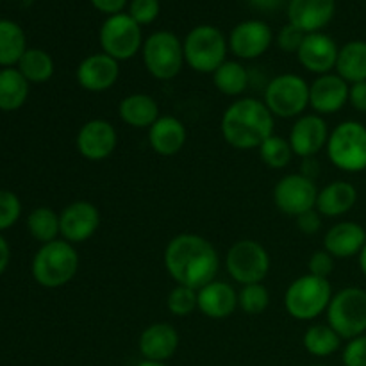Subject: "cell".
Listing matches in <instances>:
<instances>
[{
    "label": "cell",
    "instance_id": "6da1fadb",
    "mask_svg": "<svg viewBox=\"0 0 366 366\" xmlns=\"http://www.w3.org/2000/svg\"><path fill=\"white\" fill-rule=\"evenodd\" d=\"M163 264L175 285L200 290L217 279L220 256L209 239L193 232H182L164 247Z\"/></svg>",
    "mask_w": 366,
    "mask_h": 366
},
{
    "label": "cell",
    "instance_id": "7a4b0ae2",
    "mask_svg": "<svg viewBox=\"0 0 366 366\" xmlns=\"http://www.w3.org/2000/svg\"><path fill=\"white\" fill-rule=\"evenodd\" d=\"M275 117L263 100L245 97L229 104L220 118V132L229 147L238 150L259 149L274 134Z\"/></svg>",
    "mask_w": 366,
    "mask_h": 366
},
{
    "label": "cell",
    "instance_id": "3957f363",
    "mask_svg": "<svg viewBox=\"0 0 366 366\" xmlns=\"http://www.w3.org/2000/svg\"><path fill=\"white\" fill-rule=\"evenodd\" d=\"M79 252L75 245L56 239L39 247L32 259V277L49 290L63 288L77 275Z\"/></svg>",
    "mask_w": 366,
    "mask_h": 366
},
{
    "label": "cell",
    "instance_id": "277c9868",
    "mask_svg": "<svg viewBox=\"0 0 366 366\" xmlns=\"http://www.w3.org/2000/svg\"><path fill=\"white\" fill-rule=\"evenodd\" d=\"M332 295L329 279L311 274L300 275L286 288L285 310L295 320H315L327 311Z\"/></svg>",
    "mask_w": 366,
    "mask_h": 366
},
{
    "label": "cell",
    "instance_id": "5b68a950",
    "mask_svg": "<svg viewBox=\"0 0 366 366\" xmlns=\"http://www.w3.org/2000/svg\"><path fill=\"white\" fill-rule=\"evenodd\" d=\"M327 157L338 170L360 174L366 170V125L345 120L336 125L327 139Z\"/></svg>",
    "mask_w": 366,
    "mask_h": 366
},
{
    "label": "cell",
    "instance_id": "8992f818",
    "mask_svg": "<svg viewBox=\"0 0 366 366\" xmlns=\"http://www.w3.org/2000/svg\"><path fill=\"white\" fill-rule=\"evenodd\" d=\"M184 61L197 74H211L227 61L229 41L224 32L213 25H199L186 36Z\"/></svg>",
    "mask_w": 366,
    "mask_h": 366
},
{
    "label": "cell",
    "instance_id": "52a82bcc",
    "mask_svg": "<svg viewBox=\"0 0 366 366\" xmlns=\"http://www.w3.org/2000/svg\"><path fill=\"white\" fill-rule=\"evenodd\" d=\"M143 63L147 71L157 81H172L184 66V46L170 31H157L143 41Z\"/></svg>",
    "mask_w": 366,
    "mask_h": 366
},
{
    "label": "cell",
    "instance_id": "ba28073f",
    "mask_svg": "<svg viewBox=\"0 0 366 366\" xmlns=\"http://www.w3.org/2000/svg\"><path fill=\"white\" fill-rule=\"evenodd\" d=\"M327 324L342 336L352 340L366 335V290L349 286L332 295L327 311Z\"/></svg>",
    "mask_w": 366,
    "mask_h": 366
},
{
    "label": "cell",
    "instance_id": "9c48e42d",
    "mask_svg": "<svg viewBox=\"0 0 366 366\" xmlns=\"http://www.w3.org/2000/svg\"><path fill=\"white\" fill-rule=\"evenodd\" d=\"M263 102L277 118H299L310 107V82L297 74L275 75L264 86Z\"/></svg>",
    "mask_w": 366,
    "mask_h": 366
},
{
    "label": "cell",
    "instance_id": "30bf717a",
    "mask_svg": "<svg viewBox=\"0 0 366 366\" xmlns=\"http://www.w3.org/2000/svg\"><path fill=\"white\" fill-rule=\"evenodd\" d=\"M225 268L238 285H257L270 272V254L256 239H239L227 250Z\"/></svg>",
    "mask_w": 366,
    "mask_h": 366
},
{
    "label": "cell",
    "instance_id": "8fae6325",
    "mask_svg": "<svg viewBox=\"0 0 366 366\" xmlns=\"http://www.w3.org/2000/svg\"><path fill=\"white\" fill-rule=\"evenodd\" d=\"M102 52L120 61L132 59L143 46L142 25L136 24L129 13H118L107 18L99 32Z\"/></svg>",
    "mask_w": 366,
    "mask_h": 366
},
{
    "label": "cell",
    "instance_id": "7c38bea8",
    "mask_svg": "<svg viewBox=\"0 0 366 366\" xmlns=\"http://www.w3.org/2000/svg\"><path fill=\"white\" fill-rule=\"evenodd\" d=\"M318 188L304 174H288L274 186V204L282 214L297 218L317 207Z\"/></svg>",
    "mask_w": 366,
    "mask_h": 366
},
{
    "label": "cell",
    "instance_id": "4fadbf2b",
    "mask_svg": "<svg viewBox=\"0 0 366 366\" xmlns=\"http://www.w3.org/2000/svg\"><path fill=\"white\" fill-rule=\"evenodd\" d=\"M118 145V132L111 122L104 118H93L81 125L75 138L77 152L84 159L99 163L113 156Z\"/></svg>",
    "mask_w": 366,
    "mask_h": 366
},
{
    "label": "cell",
    "instance_id": "5bb4252c",
    "mask_svg": "<svg viewBox=\"0 0 366 366\" xmlns=\"http://www.w3.org/2000/svg\"><path fill=\"white\" fill-rule=\"evenodd\" d=\"M61 239L79 245L95 236L100 227V211L89 200H75L59 213Z\"/></svg>",
    "mask_w": 366,
    "mask_h": 366
},
{
    "label": "cell",
    "instance_id": "9a60e30c",
    "mask_svg": "<svg viewBox=\"0 0 366 366\" xmlns=\"http://www.w3.org/2000/svg\"><path fill=\"white\" fill-rule=\"evenodd\" d=\"M331 131L324 117L317 113L302 114L295 120L290 131L288 142L293 154L299 157H315L320 150L325 149Z\"/></svg>",
    "mask_w": 366,
    "mask_h": 366
},
{
    "label": "cell",
    "instance_id": "2e32d148",
    "mask_svg": "<svg viewBox=\"0 0 366 366\" xmlns=\"http://www.w3.org/2000/svg\"><path fill=\"white\" fill-rule=\"evenodd\" d=\"M274 41L272 29L261 20H247L236 25L229 36V50L238 59H257L270 49Z\"/></svg>",
    "mask_w": 366,
    "mask_h": 366
},
{
    "label": "cell",
    "instance_id": "e0dca14e",
    "mask_svg": "<svg viewBox=\"0 0 366 366\" xmlns=\"http://www.w3.org/2000/svg\"><path fill=\"white\" fill-rule=\"evenodd\" d=\"M77 84L89 93H104L117 84L120 77V63L107 54H89L79 63Z\"/></svg>",
    "mask_w": 366,
    "mask_h": 366
},
{
    "label": "cell",
    "instance_id": "ac0fdd59",
    "mask_svg": "<svg viewBox=\"0 0 366 366\" xmlns=\"http://www.w3.org/2000/svg\"><path fill=\"white\" fill-rule=\"evenodd\" d=\"M349 88L338 74L318 75L310 84V107L320 117L336 114L349 104Z\"/></svg>",
    "mask_w": 366,
    "mask_h": 366
},
{
    "label": "cell",
    "instance_id": "d6986e66",
    "mask_svg": "<svg viewBox=\"0 0 366 366\" xmlns=\"http://www.w3.org/2000/svg\"><path fill=\"white\" fill-rule=\"evenodd\" d=\"M338 52L340 46L336 45L331 36L324 34V32H311L304 38L297 57L310 74L325 75L331 74L336 68Z\"/></svg>",
    "mask_w": 366,
    "mask_h": 366
},
{
    "label": "cell",
    "instance_id": "ffe728a7",
    "mask_svg": "<svg viewBox=\"0 0 366 366\" xmlns=\"http://www.w3.org/2000/svg\"><path fill=\"white\" fill-rule=\"evenodd\" d=\"M138 349L143 360L147 361H164L170 360L179 349V332L168 322H156L145 327L139 335Z\"/></svg>",
    "mask_w": 366,
    "mask_h": 366
},
{
    "label": "cell",
    "instance_id": "44dd1931",
    "mask_svg": "<svg viewBox=\"0 0 366 366\" xmlns=\"http://www.w3.org/2000/svg\"><path fill=\"white\" fill-rule=\"evenodd\" d=\"M366 243V231L357 222H338L324 236V250L335 259H350L360 256Z\"/></svg>",
    "mask_w": 366,
    "mask_h": 366
},
{
    "label": "cell",
    "instance_id": "7402d4cb",
    "mask_svg": "<svg viewBox=\"0 0 366 366\" xmlns=\"http://www.w3.org/2000/svg\"><path fill=\"white\" fill-rule=\"evenodd\" d=\"M336 11L335 0H290L288 20L306 34L320 32L332 20Z\"/></svg>",
    "mask_w": 366,
    "mask_h": 366
},
{
    "label": "cell",
    "instance_id": "603a6c76",
    "mask_svg": "<svg viewBox=\"0 0 366 366\" xmlns=\"http://www.w3.org/2000/svg\"><path fill=\"white\" fill-rule=\"evenodd\" d=\"M238 310V292L232 285L214 279L199 290V311L211 320H224Z\"/></svg>",
    "mask_w": 366,
    "mask_h": 366
},
{
    "label": "cell",
    "instance_id": "cb8c5ba5",
    "mask_svg": "<svg viewBox=\"0 0 366 366\" xmlns=\"http://www.w3.org/2000/svg\"><path fill=\"white\" fill-rule=\"evenodd\" d=\"M188 131L179 118L164 114L154 122L149 129V145L156 154L163 157L175 156L186 145Z\"/></svg>",
    "mask_w": 366,
    "mask_h": 366
},
{
    "label": "cell",
    "instance_id": "d4e9b609",
    "mask_svg": "<svg viewBox=\"0 0 366 366\" xmlns=\"http://www.w3.org/2000/svg\"><path fill=\"white\" fill-rule=\"evenodd\" d=\"M357 202L356 186L349 181H332L318 189L317 207L315 209L327 218H340L352 211Z\"/></svg>",
    "mask_w": 366,
    "mask_h": 366
},
{
    "label": "cell",
    "instance_id": "484cf974",
    "mask_svg": "<svg viewBox=\"0 0 366 366\" xmlns=\"http://www.w3.org/2000/svg\"><path fill=\"white\" fill-rule=\"evenodd\" d=\"M118 117L132 129H150L161 117L159 104L149 93H131L118 104Z\"/></svg>",
    "mask_w": 366,
    "mask_h": 366
},
{
    "label": "cell",
    "instance_id": "4316f807",
    "mask_svg": "<svg viewBox=\"0 0 366 366\" xmlns=\"http://www.w3.org/2000/svg\"><path fill=\"white\" fill-rule=\"evenodd\" d=\"M335 70L349 84L366 81V41L354 39L345 43L338 52Z\"/></svg>",
    "mask_w": 366,
    "mask_h": 366
},
{
    "label": "cell",
    "instance_id": "83f0119b",
    "mask_svg": "<svg viewBox=\"0 0 366 366\" xmlns=\"http://www.w3.org/2000/svg\"><path fill=\"white\" fill-rule=\"evenodd\" d=\"M213 84L222 95L239 97L250 84V74L239 61L227 59L213 71Z\"/></svg>",
    "mask_w": 366,
    "mask_h": 366
},
{
    "label": "cell",
    "instance_id": "f1b7e54d",
    "mask_svg": "<svg viewBox=\"0 0 366 366\" xmlns=\"http://www.w3.org/2000/svg\"><path fill=\"white\" fill-rule=\"evenodd\" d=\"M29 97V81L18 68L0 70V109L16 111Z\"/></svg>",
    "mask_w": 366,
    "mask_h": 366
},
{
    "label": "cell",
    "instance_id": "f546056e",
    "mask_svg": "<svg viewBox=\"0 0 366 366\" xmlns=\"http://www.w3.org/2000/svg\"><path fill=\"white\" fill-rule=\"evenodd\" d=\"M304 349L315 357H329L342 347V336L329 324H313L302 336Z\"/></svg>",
    "mask_w": 366,
    "mask_h": 366
},
{
    "label": "cell",
    "instance_id": "4dcf8cb0",
    "mask_svg": "<svg viewBox=\"0 0 366 366\" xmlns=\"http://www.w3.org/2000/svg\"><path fill=\"white\" fill-rule=\"evenodd\" d=\"M54 59L41 49H27L18 61V70L29 81V84H43L54 75Z\"/></svg>",
    "mask_w": 366,
    "mask_h": 366
},
{
    "label": "cell",
    "instance_id": "1f68e13d",
    "mask_svg": "<svg viewBox=\"0 0 366 366\" xmlns=\"http://www.w3.org/2000/svg\"><path fill=\"white\" fill-rule=\"evenodd\" d=\"M25 50V34L20 25L0 20V66L11 68V64H18Z\"/></svg>",
    "mask_w": 366,
    "mask_h": 366
},
{
    "label": "cell",
    "instance_id": "d6a6232c",
    "mask_svg": "<svg viewBox=\"0 0 366 366\" xmlns=\"http://www.w3.org/2000/svg\"><path fill=\"white\" fill-rule=\"evenodd\" d=\"M27 229L34 239H38L41 245L50 242H56L57 236H61L59 213L52 207H36L27 218Z\"/></svg>",
    "mask_w": 366,
    "mask_h": 366
},
{
    "label": "cell",
    "instance_id": "836d02e7",
    "mask_svg": "<svg viewBox=\"0 0 366 366\" xmlns=\"http://www.w3.org/2000/svg\"><path fill=\"white\" fill-rule=\"evenodd\" d=\"M257 150H259L261 161L268 168H272V170H282V168H286L292 163L293 156H295L288 138H282L279 134H272Z\"/></svg>",
    "mask_w": 366,
    "mask_h": 366
},
{
    "label": "cell",
    "instance_id": "e575fe53",
    "mask_svg": "<svg viewBox=\"0 0 366 366\" xmlns=\"http://www.w3.org/2000/svg\"><path fill=\"white\" fill-rule=\"evenodd\" d=\"M270 306V292L263 282L245 285L238 292V307L249 317L264 313Z\"/></svg>",
    "mask_w": 366,
    "mask_h": 366
},
{
    "label": "cell",
    "instance_id": "d590c367",
    "mask_svg": "<svg viewBox=\"0 0 366 366\" xmlns=\"http://www.w3.org/2000/svg\"><path fill=\"white\" fill-rule=\"evenodd\" d=\"M167 307L174 317H189L199 310V290L175 285L167 297Z\"/></svg>",
    "mask_w": 366,
    "mask_h": 366
},
{
    "label": "cell",
    "instance_id": "8d00e7d4",
    "mask_svg": "<svg viewBox=\"0 0 366 366\" xmlns=\"http://www.w3.org/2000/svg\"><path fill=\"white\" fill-rule=\"evenodd\" d=\"M21 204L13 192L0 189V231L13 227L20 218Z\"/></svg>",
    "mask_w": 366,
    "mask_h": 366
},
{
    "label": "cell",
    "instance_id": "74e56055",
    "mask_svg": "<svg viewBox=\"0 0 366 366\" xmlns=\"http://www.w3.org/2000/svg\"><path fill=\"white\" fill-rule=\"evenodd\" d=\"M129 16L138 25H149L159 16V0H132L129 4Z\"/></svg>",
    "mask_w": 366,
    "mask_h": 366
},
{
    "label": "cell",
    "instance_id": "f35d334b",
    "mask_svg": "<svg viewBox=\"0 0 366 366\" xmlns=\"http://www.w3.org/2000/svg\"><path fill=\"white\" fill-rule=\"evenodd\" d=\"M343 366H366V335L347 342L342 350Z\"/></svg>",
    "mask_w": 366,
    "mask_h": 366
},
{
    "label": "cell",
    "instance_id": "ab89813d",
    "mask_svg": "<svg viewBox=\"0 0 366 366\" xmlns=\"http://www.w3.org/2000/svg\"><path fill=\"white\" fill-rule=\"evenodd\" d=\"M335 272V257L327 250H317L307 259V274L317 275V277L329 279V275Z\"/></svg>",
    "mask_w": 366,
    "mask_h": 366
},
{
    "label": "cell",
    "instance_id": "60d3db41",
    "mask_svg": "<svg viewBox=\"0 0 366 366\" xmlns=\"http://www.w3.org/2000/svg\"><path fill=\"white\" fill-rule=\"evenodd\" d=\"M304 38H306V32H302L300 29H297L295 25L288 24L285 25V27L279 31L277 34V46L281 50H285V52H290V54H297L299 52L300 45H302Z\"/></svg>",
    "mask_w": 366,
    "mask_h": 366
},
{
    "label": "cell",
    "instance_id": "b9f144b4",
    "mask_svg": "<svg viewBox=\"0 0 366 366\" xmlns=\"http://www.w3.org/2000/svg\"><path fill=\"white\" fill-rule=\"evenodd\" d=\"M297 227L304 234H317L322 227V214L317 209H311L295 218Z\"/></svg>",
    "mask_w": 366,
    "mask_h": 366
},
{
    "label": "cell",
    "instance_id": "7bdbcfd3",
    "mask_svg": "<svg viewBox=\"0 0 366 366\" xmlns=\"http://www.w3.org/2000/svg\"><path fill=\"white\" fill-rule=\"evenodd\" d=\"M349 104L357 113H366V81L350 84L349 88Z\"/></svg>",
    "mask_w": 366,
    "mask_h": 366
},
{
    "label": "cell",
    "instance_id": "ee69618b",
    "mask_svg": "<svg viewBox=\"0 0 366 366\" xmlns=\"http://www.w3.org/2000/svg\"><path fill=\"white\" fill-rule=\"evenodd\" d=\"M92 4L100 13L113 16V14H118L124 11V7L127 6V0H92Z\"/></svg>",
    "mask_w": 366,
    "mask_h": 366
},
{
    "label": "cell",
    "instance_id": "f6af8a7d",
    "mask_svg": "<svg viewBox=\"0 0 366 366\" xmlns=\"http://www.w3.org/2000/svg\"><path fill=\"white\" fill-rule=\"evenodd\" d=\"M286 0H249L250 6L257 7L261 11H277Z\"/></svg>",
    "mask_w": 366,
    "mask_h": 366
},
{
    "label": "cell",
    "instance_id": "bcb514c9",
    "mask_svg": "<svg viewBox=\"0 0 366 366\" xmlns=\"http://www.w3.org/2000/svg\"><path fill=\"white\" fill-rule=\"evenodd\" d=\"M7 264H9V245H7L6 239L0 236V275L6 272Z\"/></svg>",
    "mask_w": 366,
    "mask_h": 366
},
{
    "label": "cell",
    "instance_id": "7dc6e473",
    "mask_svg": "<svg viewBox=\"0 0 366 366\" xmlns=\"http://www.w3.org/2000/svg\"><path fill=\"white\" fill-rule=\"evenodd\" d=\"M357 261H360V268H361V272H363V275L366 277V243H365L363 250L360 252V256H357Z\"/></svg>",
    "mask_w": 366,
    "mask_h": 366
},
{
    "label": "cell",
    "instance_id": "c3c4849f",
    "mask_svg": "<svg viewBox=\"0 0 366 366\" xmlns=\"http://www.w3.org/2000/svg\"><path fill=\"white\" fill-rule=\"evenodd\" d=\"M136 366H168V365L159 363V361H147V360H143L142 363H138Z\"/></svg>",
    "mask_w": 366,
    "mask_h": 366
},
{
    "label": "cell",
    "instance_id": "681fc988",
    "mask_svg": "<svg viewBox=\"0 0 366 366\" xmlns=\"http://www.w3.org/2000/svg\"><path fill=\"white\" fill-rule=\"evenodd\" d=\"M313 366H324V365H313Z\"/></svg>",
    "mask_w": 366,
    "mask_h": 366
}]
</instances>
